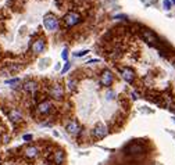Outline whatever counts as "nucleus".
Segmentation results:
<instances>
[{
  "label": "nucleus",
  "mask_w": 175,
  "mask_h": 165,
  "mask_svg": "<svg viewBox=\"0 0 175 165\" xmlns=\"http://www.w3.org/2000/svg\"><path fill=\"white\" fill-rule=\"evenodd\" d=\"M43 25H44V28L50 32H56V31H58V28H60L58 18L52 13H47L46 16L43 17Z\"/></svg>",
  "instance_id": "obj_1"
},
{
  "label": "nucleus",
  "mask_w": 175,
  "mask_h": 165,
  "mask_svg": "<svg viewBox=\"0 0 175 165\" xmlns=\"http://www.w3.org/2000/svg\"><path fill=\"white\" fill-rule=\"evenodd\" d=\"M79 22H81V16L78 13H75V11H70V13H67L64 16V25L68 26V28H71V26L76 25Z\"/></svg>",
  "instance_id": "obj_2"
},
{
  "label": "nucleus",
  "mask_w": 175,
  "mask_h": 165,
  "mask_svg": "<svg viewBox=\"0 0 175 165\" xmlns=\"http://www.w3.org/2000/svg\"><path fill=\"white\" fill-rule=\"evenodd\" d=\"M113 80H114V75H113V72L110 70H104L102 72V75H100V85L104 86V88H108V86H111Z\"/></svg>",
  "instance_id": "obj_3"
},
{
  "label": "nucleus",
  "mask_w": 175,
  "mask_h": 165,
  "mask_svg": "<svg viewBox=\"0 0 175 165\" xmlns=\"http://www.w3.org/2000/svg\"><path fill=\"white\" fill-rule=\"evenodd\" d=\"M66 131L70 135H72V136H79V135H81V132H82V128H81V125H79L76 121H70L66 125Z\"/></svg>",
  "instance_id": "obj_4"
},
{
  "label": "nucleus",
  "mask_w": 175,
  "mask_h": 165,
  "mask_svg": "<svg viewBox=\"0 0 175 165\" xmlns=\"http://www.w3.org/2000/svg\"><path fill=\"white\" fill-rule=\"evenodd\" d=\"M50 96L56 100H61L64 97V88L60 85V83H56V85H52L50 88Z\"/></svg>",
  "instance_id": "obj_5"
},
{
  "label": "nucleus",
  "mask_w": 175,
  "mask_h": 165,
  "mask_svg": "<svg viewBox=\"0 0 175 165\" xmlns=\"http://www.w3.org/2000/svg\"><path fill=\"white\" fill-rule=\"evenodd\" d=\"M145 149L140 143H131L128 147L125 149L127 154H131V155H138V154H143Z\"/></svg>",
  "instance_id": "obj_6"
},
{
  "label": "nucleus",
  "mask_w": 175,
  "mask_h": 165,
  "mask_svg": "<svg viewBox=\"0 0 175 165\" xmlns=\"http://www.w3.org/2000/svg\"><path fill=\"white\" fill-rule=\"evenodd\" d=\"M108 135V129L106 125L103 124H97L96 126L93 129V136L96 137V139H103V137H106Z\"/></svg>",
  "instance_id": "obj_7"
},
{
  "label": "nucleus",
  "mask_w": 175,
  "mask_h": 165,
  "mask_svg": "<svg viewBox=\"0 0 175 165\" xmlns=\"http://www.w3.org/2000/svg\"><path fill=\"white\" fill-rule=\"evenodd\" d=\"M53 163H54V165H64V163H66V153H64V150L58 149L53 153Z\"/></svg>",
  "instance_id": "obj_8"
},
{
  "label": "nucleus",
  "mask_w": 175,
  "mask_h": 165,
  "mask_svg": "<svg viewBox=\"0 0 175 165\" xmlns=\"http://www.w3.org/2000/svg\"><path fill=\"white\" fill-rule=\"evenodd\" d=\"M120 72H121V76H122L124 80H127V82H129V83L133 82V79H135V72H133L131 68L122 67V68L120 70Z\"/></svg>",
  "instance_id": "obj_9"
},
{
  "label": "nucleus",
  "mask_w": 175,
  "mask_h": 165,
  "mask_svg": "<svg viewBox=\"0 0 175 165\" xmlns=\"http://www.w3.org/2000/svg\"><path fill=\"white\" fill-rule=\"evenodd\" d=\"M44 47H46V40H44L43 38H39L38 40L34 42V44H32V52H34L35 54H40L44 50Z\"/></svg>",
  "instance_id": "obj_10"
},
{
  "label": "nucleus",
  "mask_w": 175,
  "mask_h": 165,
  "mask_svg": "<svg viewBox=\"0 0 175 165\" xmlns=\"http://www.w3.org/2000/svg\"><path fill=\"white\" fill-rule=\"evenodd\" d=\"M52 111V103L47 100H43L38 104V112L42 114V115H47V114Z\"/></svg>",
  "instance_id": "obj_11"
},
{
  "label": "nucleus",
  "mask_w": 175,
  "mask_h": 165,
  "mask_svg": "<svg viewBox=\"0 0 175 165\" xmlns=\"http://www.w3.org/2000/svg\"><path fill=\"white\" fill-rule=\"evenodd\" d=\"M24 155H25L28 160H35V158L39 155V150H38V147H35V146H29L24 150Z\"/></svg>",
  "instance_id": "obj_12"
},
{
  "label": "nucleus",
  "mask_w": 175,
  "mask_h": 165,
  "mask_svg": "<svg viewBox=\"0 0 175 165\" xmlns=\"http://www.w3.org/2000/svg\"><path fill=\"white\" fill-rule=\"evenodd\" d=\"M8 118H10V121L13 122V124H18V122L22 121V112L17 108H13L8 112Z\"/></svg>",
  "instance_id": "obj_13"
},
{
  "label": "nucleus",
  "mask_w": 175,
  "mask_h": 165,
  "mask_svg": "<svg viewBox=\"0 0 175 165\" xmlns=\"http://www.w3.org/2000/svg\"><path fill=\"white\" fill-rule=\"evenodd\" d=\"M22 89L25 92H28V93H36V90L39 89V86H38V83L35 82V80H26L25 83L22 85Z\"/></svg>",
  "instance_id": "obj_14"
},
{
  "label": "nucleus",
  "mask_w": 175,
  "mask_h": 165,
  "mask_svg": "<svg viewBox=\"0 0 175 165\" xmlns=\"http://www.w3.org/2000/svg\"><path fill=\"white\" fill-rule=\"evenodd\" d=\"M21 65L20 64H10V65H7L6 68H3L2 70V74H4V75H11V74H14V72H18L20 70H21Z\"/></svg>",
  "instance_id": "obj_15"
},
{
  "label": "nucleus",
  "mask_w": 175,
  "mask_h": 165,
  "mask_svg": "<svg viewBox=\"0 0 175 165\" xmlns=\"http://www.w3.org/2000/svg\"><path fill=\"white\" fill-rule=\"evenodd\" d=\"M143 38L146 39V40L149 42V43H156V42H157V38H156V35H154L152 31H149V29H147V31H145V32H143Z\"/></svg>",
  "instance_id": "obj_16"
},
{
  "label": "nucleus",
  "mask_w": 175,
  "mask_h": 165,
  "mask_svg": "<svg viewBox=\"0 0 175 165\" xmlns=\"http://www.w3.org/2000/svg\"><path fill=\"white\" fill-rule=\"evenodd\" d=\"M76 85H78V82H76V78H70V79L67 80V88H68V90H75V88H76Z\"/></svg>",
  "instance_id": "obj_17"
},
{
  "label": "nucleus",
  "mask_w": 175,
  "mask_h": 165,
  "mask_svg": "<svg viewBox=\"0 0 175 165\" xmlns=\"http://www.w3.org/2000/svg\"><path fill=\"white\" fill-rule=\"evenodd\" d=\"M115 97V92L114 90H108L106 93V100H114Z\"/></svg>",
  "instance_id": "obj_18"
},
{
  "label": "nucleus",
  "mask_w": 175,
  "mask_h": 165,
  "mask_svg": "<svg viewBox=\"0 0 175 165\" xmlns=\"http://www.w3.org/2000/svg\"><path fill=\"white\" fill-rule=\"evenodd\" d=\"M20 79L18 78H14V79H7L6 80V85H18Z\"/></svg>",
  "instance_id": "obj_19"
},
{
  "label": "nucleus",
  "mask_w": 175,
  "mask_h": 165,
  "mask_svg": "<svg viewBox=\"0 0 175 165\" xmlns=\"http://www.w3.org/2000/svg\"><path fill=\"white\" fill-rule=\"evenodd\" d=\"M171 4H173V2H171V0H164V2H163V6H164L165 10H170Z\"/></svg>",
  "instance_id": "obj_20"
},
{
  "label": "nucleus",
  "mask_w": 175,
  "mask_h": 165,
  "mask_svg": "<svg viewBox=\"0 0 175 165\" xmlns=\"http://www.w3.org/2000/svg\"><path fill=\"white\" fill-rule=\"evenodd\" d=\"M89 53V50H81V52H78V53H74V56L75 57H84V56H86Z\"/></svg>",
  "instance_id": "obj_21"
},
{
  "label": "nucleus",
  "mask_w": 175,
  "mask_h": 165,
  "mask_svg": "<svg viewBox=\"0 0 175 165\" xmlns=\"http://www.w3.org/2000/svg\"><path fill=\"white\" fill-rule=\"evenodd\" d=\"M71 68V64L70 62H66V65H64V68L61 70V74H66V72H68V70Z\"/></svg>",
  "instance_id": "obj_22"
},
{
  "label": "nucleus",
  "mask_w": 175,
  "mask_h": 165,
  "mask_svg": "<svg viewBox=\"0 0 175 165\" xmlns=\"http://www.w3.org/2000/svg\"><path fill=\"white\" fill-rule=\"evenodd\" d=\"M61 57H63V60H67L68 58V49H63V52H61Z\"/></svg>",
  "instance_id": "obj_23"
},
{
  "label": "nucleus",
  "mask_w": 175,
  "mask_h": 165,
  "mask_svg": "<svg viewBox=\"0 0 175 165\" xmlns=\"http://www.w3.org/2000/svg\"><path fill=\"white\" fill-rule=\"evenodd\" d=\"M32 137H34V136H32V135H24V136H22V139L25 140V142H29V140H32Z\"/></svg>",
  "instance_id": "obj_24"
},
{
  "label": "nucleus",
  "mask_w": 175,
  "mask_h": 165,
  "mask_svg": "<svg viewBox=\"0 0 175 165\" xmlns=\"http://www.w3.org/2000/svg\"><path fill=\"white\" fill-rule=\"evenodd\" d=\"M173 3H174V4H175V0H173Z\"/></svg>",
  "instance_id": "obj_25"
},
{
  "label": "nucleus",
  "mask_w": 175,
  "mask_h": 165,
  "mask_svg": "<svg viewBox=\"0 0 175 165\" xmlns=\"http://www.w3.org/2000/svg\"><path fill=\"white\" fill-rule=\"evenodd\" d=\"M0 164H2V158H0Z\"/></svg>",
  "instance_id": "obj_26"
}]
</instances>
